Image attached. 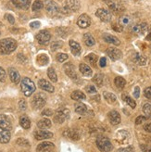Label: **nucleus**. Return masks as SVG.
I'll list each match as a JSON object with an SVG mask.
<instances>
[{
    "label": "nucleus",
    "mask_w": 151,
    "mask_h": 152,
    "mask_svg": "<svg viewBox=\"0 0 151 152\" xmlns=\"http://www.w3.org/2000/svg\"><path fill=\"white\" fill-rule=\"evenodd\" d=\"M17 48V42L12 38H5L0 40V54L9 55Z\"/></svg>",
    "instance_id": "nucleus-1"
},
{
    "label": "nucleus",
    "mask_w": 151,
    "mask_h": 152,
    "mask_svg": "<svg viewBox=\"0 0 151 152\" xmlns=\"http://www.w3.org/2000/svg\"><path fill=\"white\" fill-rule=\"evenodd\" d=\"M20 88H21L22 93L26 96H32V94L35 91V85L31 79L26 77L21 80Z\"/></svg>",
    "instance_id": "nucleus-2"
},
{
    "label": "nucleus",
    "mask_w": 151,
    "mask_h": 152,
    "mask_svg": "<svg viewBox=\"0 0 151 152\" xmlns=\"http://www.w3.org/2000/svg\"><path fill=\"white\" fill-rule=\"evenodd\" d=\"M96 143V147L98 148V149L102 152H109L113 148V146H112L110 140L108 137H106V136H103V135L98 136Z\"/></svg>",
    "instance_id": "nucleus-3"
},
{
    "label": "nucleus",
    "mask_w": 151,
    "mask_h": 152,
    "mask_svg": "<svg viewBox=\"0 0 151 152\" xmlns=\"http://www.w3.org/2000/svg\"><path fill=\"white\" fill-rule=\"evenodd\" d=\"M46 102H47V96L43 93H38L34 96V98L31 101V104L34 110H40L46 105Z\"/></svg>",
    "instance_id": "nucleus-4"
},
{
    "label": "nucleus",
    "mask_w": 151,
    "mask_h": 152,
    "mask_svg": "<svg viewBox=\"0 0 151 152\" xmlns=\"http://www.w3.org/2000/svg\"><path fill=\"white\" fill-rule=\"evenodd\" d=\"M69 118H70V110L67 109H60L57 111L54 117V121L56 124H62Z\"/></svg>",
    "instance_id": "nucleus-5"
},
{
    "label": "nucleus",
    "mask_w": 151,
    "mask_h": 152,
    "mask_svg": "<svg viewBox=\"0 0 151 152\" xmlns=\"http://www.w3.org/2000/svg\"><path fill=\"white\" fill-rule=\"evenodd\" d=\"M44 7H46L47 12L50 15V16H56L58 13V7L56 4L54 0H46L44 4Z\"/></svg>",
    "instance_id": "nucleus-6"
},
{
    "label": "nucleus",
    "mask_w": 151,
    "mask_h": 152,
    "mask_svg": "<svg viewBox=\"0 0 151 152\" xmlns=\"http://www.w3.org/2000/svg\"><path fill=\"white\" fill-rule=\"evenodd\" d=\"M80 3L78 0H67L65 6L62 7V11L65 13H69L71 11H76L79 10Z\"/></svg>",
    "instance_id": "nucleus-7"
},
{
    "label": "nucleus",
    "mask_w": 151,
    "mask_h": 152,
    "mask_svg": "<svg viewBox=\"0 0 151 152\" xmlns=\"http://www.w3.org/2000/svg\"><path fill=\"white\" fill-rule=\"evenodd\" d=\"M35 38L40 45H47L51 39V34L47 30H44V31H41L37 34Z\"/></svg>",
    "instance_id": "nucleus-8"
},
{
    "label": "nucleus",
    "mask_w": 151,
    "mask_h": 152,
    "mask_svg": "<svg viewBox=\"0 0 151 152\" xmlns=\"http://www.w3.org/2000/svg\"><path fill=\"white\" fill-rule=\"evenodd\" d=\"M147 30H148L147 23H146V22H141V23L133 25L131 29V31L133 34L143 35L147 32Z\"/></svg>",
    "instance_id": "nucleus-9"
},
{
    "label": "nucleus",
    "mask_w": 151,
    "mask_h": 152,
    "mask_svg": "<svg viewBox=\"0 0 151 152\" xmlns=\"http://www.w3.org/2000/svg\"><path fill=\"white\" fill-rule=\"evenodd\" d=\"M105 3L108 5V7H109V10L114 12L116 14H119V13H122L124 11V7L120 4V3H117V2H114V1H111V0H105Z\"/></svg>",
    "instance_id": "nucleus-10"
},
{
    "label": "nucleus",
    "mask_w": 151,
    "mask_h": 152,
    "mask_svg": "<svg viewBox=\"0 0 151 152\" xmlns=\"http://www.w3.org/2000/svg\"><path fill=\"white\" fill-rule=\"evenodd\" d=\"M96 17H98L102 21L104 22H109L111 20V13L110 11H109L108 10H105V9H98L96 12Z\"/></svg>",
    "instance_id": "nucleus-11"
},
{
    "label": "nucleus",
    "mask_w": 151,
    "mask_h": 152,
    "mask_svg": "<svg viewBox=\"0 0 151 152\" xmlns=\"http://www.w3.org/2000/svg\"><path fill=\"white\" fill-rule=\"evenodd\" d=\"M106 54H107L112 60H118L123 57V53L120 49L116 48H109L106 50Z\"/></svg>",
    "instance_id": "nucleus-12"
},
{
    "label": "nucleus",
    "mask_w": 151,
    "mask_h": 152,
    "mask_svg": "<svg viewBox=\"0 0 151 152\" xmlns=\"http://www.w3.org/2000/svg\"><path fill=\"white\" fill-rule=\"evenodd\" d=\"M130 139V134L125 130H120L117 132L115 140L118 141L120 144H126Z\"/></svg>",
    "instance_id": "nucleus-13"
},
{
    "label": "nucleus",
    "mask_w": 151,
    "mask_h": 152,
    "mask_svg": "<svg viewBox=\"0 0 151 152\" xmlns=\"http://www.w3.org/2000/svg\"><path fill=\"white\" fill-rule=\"evenodd\" d=\"M77 24L80 28L82 29H85L87 27L90 26L91 24V19L86 14H82L81 16L78 18V20H77Z\"/></svg>",
    "instance_id": "nucleus-14"
},
{
    "label": "nucleus",
    "mask_w": 151,
    "mask_h": 152,
    "mask_svg": "<svg viewBox=\"0 0 151 152\" xmlns=\"http://www.w3.org/2000/svg\"><path fill=\"white\" fill-rule=\"evenodd\" d=\"M63 69H64L66 74L69 76L70 78H71L73 80H76L78 78L77 73H76V72H75V67H74L73 64H71V63H66L63 66Z\"/></svg>",
    "instance_id": "nucleus-15"
},
{
    "label": "nucleus",
    "mask_w": 151,
    "mask_h": 152,
    "mask_svg": "<svg viewBox=\"0 0 151 152\" xmlns=\"http://www.w3.org/2000/svg\"><path fill=\"white\" fill-rule=\"evenodd\" d=\"M109 123L112 125H118L119 124H120V121H122V118H120V113L116 110H111L109 112Z\"/></svg>",
    "instance_id": "nucleus-16"
},
{
    "label": "nucleus",
    "mask_w": 151,
    "mask_h": 152,
    "mask_svg": "<svg viewBox=\"0 0 151 152\" xmlns=\"http://www.w3.org/2000/svg\"><path fill=\"white\" fill-rule=\"evenodd\" d=\"M12 124L9 118L4 114H0V128L5 129V130H10Z\"/></svg>",
    "instance_id": "nucleus-17"
},
{
    "label": "nucleus",
    "mask_w": 151,
    "mask_h": 152,
    "mask_svg": "<svg viewBox=\"0 0 151 152\" xmlns=\"http://www.w3.org/2000/svg\"><path fill=\"white\" fill-rule=\"evenodd\" d=\"M34 137L37 140H44V139H49L53 137V134L48 131H44V130H39L36 131L34 133Z\"/></svg>",
    "instance_id": "nucleus-18"
},
{
    "label": "nucleus",
    "mask_w": 151,
    "mask_h": 152,
    "mask_svg": "<svg viewBox=\"0 0 151 152\" xmlns=\"http://www.w3.org/2000/svg\"><path fill=\"white\" fill-rule=\"evenodd\" d=\"M12 4L20 10H28L31 5V0H10Z\"/></svg>",
    "instance_id": "nucleus-19"
},
{
    "label": "nucleus",
    "mask_w": 151,
    "mask_h": 152,
    "mask_svg": "<svg viewBox=\"0 0 151 152\" xmlns=\"http://www.w3.org/2000/svg\"><path fill=\"white\" fill-rule=\"evenodd\" d=\"M38 86L42 90L47 91V92H49V93H53L55 91L54 86H53L51 83H49V82H47L44 79H41L38 81Z\"/></svg>",
    "instance_id": "nucleus-20"
},
{
    "label": "nucleus",
    "mask_w": 151,
    "mask_h": 152,
    "mask_svg": "<svg viewBox=\"0 0 151 152\" xmlns=\"http://www.w3.org/2000/svg\"><path fill=\"white\" fill-rule=\"evenodd\" d=\"M9 78H10L12 83H20V75L16 69H14V68H9Z\"/></svg>",
    "instance_id": "nucleus-21"
},
{
    "label": "nucleus",
    "mask_w": 151,
    "mask_h": 152,
    "mask_svg": "<svg viewBox=\"0 0 151 152\" xmlns=\"http://www.w3.org/2000/svg\"><path fill=\"white\" fill-rule=\"evenodd\" d=\"M10 140V132L9 130H5V129L0 128V143L7 144Z\"/></svg>",
    "instance_id": "nucleus-22"
},
{
    "label": "nucleus",
    "mask_w": 151,
    "mask_h": 152,
    "mask_svg": "<svg viewBox=\"0 0 151 152\" xmlns=\"http://www.w3.org/2000/svg\"><path fill=\"white\" fill-rule=\"evenodd\" d=\"M103 39L105 42H107L109 44H112L114 45H119L120 44V41L114 35H111L109 34H103Z\"/></svg>",
    "instance_id": "nucleus-23"
},
{
    "label": "nucleus",
    "mask_w": 151,
    "mask_h": 152,
    "mask_svg": "<svg viewBox=\"0 0 151 152\" xmlns=\"http://www.w3.org/2000/svg\"><path fill=\"white\" fill-rule=\"evenodd\" d=\"M63 135L71 140H78L80 138V135L77 133V131L73 130V129H67V130L63 132Z\"/></svg>",
    "instance_id": "nucleus-24"
},
{
    "label": "nucleus",
    "mask_w": 151,
    "mask_h": 152,
    "mask_svg": "<svg viewBox=\"0 0 151 152\" xmlns=\"http://www.w3.org/2000/svg\"><path fill=\"white\" fill-rule=\"evenodd\" d=\"M69 44H70V48H71L72 54L74 56L80 55V53H81V45H80V44L77 43L76 41H73V40H71Z\"/></svg>",
    "instance_id": "nucleus-25"
},
{
    "label": "nucleus",
    "mask_w": 151,
    "mask_h": 152,
    "mask_svg": "<svg viewBox=\"0 0 151 152\" xmlns=\"http://www.w3.org/2000/svg\"><path fill=\"white\" fill-rule=\"evenodd\" d=\"M79 69H80V72H82V74L84 76H86V77H90V76H92V74H93L92 69L85 63L80 64Z\"/></svg>",
    "instance_id": "nucleus-26"
},
{
    "label": "nucleus",
    "mask_w": 151,
    "mask_h": 152,
    "mask_svg": "<svg viewBox=\"0 0 151 152\" xmlns=\"http://www.w3.org/2000/svg\"><path fill=\"white\" fill-rule=\"evenodd\" d=\"M132 23V18L128 15H123V16L120 17L119 19V24L122 26L123 28L130 26Z\"/></svg>",
    "instance_id": "nucleus-27"
},
{
    "label": "nucleus",
    "mask_w": 151,
    "mask_h": 152,
    "mask_svg": "<svg viewBox=\"0 0 151 152\" xmlns=\"http://www.w3.org/2000/svg\"><path fill=\"white\" fill-rule=\"evenodd\" d=\"M147 58L144 57L143 55H141V54H139V53H135L134 56H133V61L136 64L140 65V66L146 65L147 64Z\"/></svg>",
    "instance_id": "nucleus-28"
},
{
    "label": "nucleus",
    "mask_w": 151,
    "mask_h": 152,
    "mask_svg": "<svg viewBox=\"0 0 151 152\" xmlns=\"http://www.w3.org/2000/svg\"><path fill=\"white\" fill-rule=\"evenodd\" d=\"M55 146H54V144L51 143V142H43L41 144H39L38 147H37L36 150L37 152H43L44 150H47L49 148H54Z\"/></svg>",
    "instance_id": "nucleus-29"
},
{
    "label": "nucleus",
    "mask_w": 151,
    "mask_h": 152,
    "mask_svg": "<svg viewBox=\"0 0 151 152\" xmlns=\"http://www.w3.org/2000/svg\"><path fill=\"white\" fill-rule=\"evenodd\" d=\"M71 97L72 98L73 100H76V101H80V100H84L86 98L85 95L82 92V91H79V90H75L71 93Z\"/></svg>",
    "instance_id": "nucleus-30"
},
{
    "label": "nucleus",
    "mask_w": 151,
    "mask_h": 152,
    "mask_svg": "<svg viewBox=\"0 0 151 152\" xmlns=\"http://www.w3.org/2000/svg\"><path fill=\"white\" fill-rule=\"evenodd\" d=\"M51 125H52L51 121L48 120V119H41L38 123H37V126H38V128L42 129V130H44V129L50 128Z\"/></svg>",
    "instance_id": "nucleus-31"
},
{
    "label": "nucleus",
    "mask_w": 151,
    "mask_h": 152,
    "mask_svg": "<svg viewBox=\"0 0 151 152\" xmlns=\"http://www.w3.org/2000/svg\"><path fill=\"white\" fill-rule=\"evenodd\" d=\"M20 124L22 128L24 129H29L30 127H31V121H30V119L25 116V115H22L20 118Z\"/></svg>",
    "instance_id": "nucleus-32"
},
{
    "label": "nucleus",
    "mask_w": 151,
    "mask_h": 152,
    "mask_svg": "<svg viewBox=\"0 0 151 152\" xmlns=\"http://www.w3.org/2000/svg\"><path fill=\"white\" fill-rule=\"evenodd\" d=\"M84 40H85V43L87 47H93V45H95V44H96L95 38L92 36V34H90L88 33L84 35Z\"/></svg>",
    "instance_id": "nucleus-33"
},
{
    "label": "nucleus",
    "mask_w": 151,
    "mask_h": 152,
    "mask_svg": "<svg viewBox=\"0 0 151 152\" xmlns=\"http://www.w3.org/2000/svg\"><path fill=\"white\" fill-rule=\"evenodd\" d=\"M75 111L81 114V115H84L87 112V107L82 103H77L75 104Z\"/></svg>",
    "instance_id": "nucleus-34"
},
{
    "label": "nucleus",
    "mask_w": 151,
    "mask_h": 152,
    "mask_svg": "<svg viewBox=\"0 0 151 152\" xmlns=\"http://www.w3.org/2000/svg\"><path fill=\"white\" fill-rule=\"evenodd\" d=\"M103 96H104V98L106 99V101L109 102V103H110V104L116 102V100H117L116 96H115L114 94L110 93V92H104Z\"/></svg>",
    "instance_id": "nucleus-35"
},
{
    "label": "nucleus",
    "mask_w": 151,
    "mask_h": 152,
    "mask_svg": "<svg viewBox=\"0 0 151 152\" xmlns=\"http://www.w3.org/2000/svg\"><path fill=\"white\" fill-rule=\"evenodd\" d=\"M85 59L86 60L87 62H89L90 64H91L92 66H96V61H97V56L96 54H94V53H90L89 55H87Z\"/></svg>",
    "instance_id": "nucleus-36"
},
{
    "label": "nucleus",
    "mask_w": 151,
    "mask_h": 152,
    "mask_svg": "<svg viewBox=\"0 0 151 152\" xmlns=\"http://www.w3.org/2000/svg\"><path fill=\"white\" fill-rule=\"evenodd\" d=\"M49 61V58L46 54H40L38 57H37V62H38L39 65L41 66H44L47 65Z\"/></svg>",
    "instance_id": "nucleus-37"
},
{
    "label": "nucleus",
    "mask_w": 151,
    "mask_h": 152,
    "mask_svg": "<svg viewBox=\"0 0 151 152\" xmlns=\"http://www.w3.org/2000/svg\"><path fill=\"white\" fill-rule=\"evenodd\" d=\"M114 83H115V86H116L118 88L123 89V88L125 86V85H126V81H125L124 78L120 77V76H118V77H116V78L114 79Z\"/></svg>",
    "instance_id": "nucleus-38"
},
{
    "label": "nucleus",
    "mask_w": 151,
    "mask_h": 152,
    "mask_svg": "<svg viewBox=\"0 0 151 152\" xmlns=\"http://www.w3.org/2000/svg\"><path fill=\"white\" fill-rule=\"evenodd\" d=\"M103 80H104V75L101 74V73H97L94 76L93 78V82L96 83V85L98 86V87H101L102 85H103Z\"/></svg>",
    "instance_id": "nucleus-39"
},
{
    "label": "nucleus",
    "mask_w": 151,
    "mask_h": 152,
    "mask_svg": "<svg viewBox=\"0 0 151 152\" xmlns=\"http://www.w3.org/2000/svg\"><path fill=\"white\" fill-rule=\"evenodd\" d=\"M123 99L124 102H126V104L128 106H130L132 109H134L135 107H136V103H135V101L133 99V98H131L129 96L123 95Z\"/></svg>",
    "instance_id": "nucleus-40"
},
{
    "label": "nucleus",
    "mask_w": 151,
    "mask_h": 152,
    "mask_svg": "<svg viewBox=\"0 0 151 152\" xmlns=\"http://www.w3.org/2000/svg\"><path fill=\"white\" fill-rule=\"evenodd\" d=\"M47 75H48L49 79L52 82L56 83L58 81V76H57V73H56V72L54 70V68H52V67L49 68V69L47 70Z\"/></svg>",
    "instance_id": "nucleus-41"
},
{
    "label": "nucleus",
    "mask_w": 151,
    "mask_h": 152,
    "mask_svg": "<svg viewBox=\"0 0 151 152\" xmlns=\"http://www.w3.org/2000/svg\"><path fill=\"white\" fill-rule=\"evenodd\" d=\"M43 7H44V3L41 0H35L32 6V10L34 11H39L40 10L43 9Z\"/></svg>",
    "instance_id": "nucleus-42"
},
{
    "label": "nucleus",
    "mask_w": 151,
    "mask_h": 152,
    "mask_svg": "<svg viewBox=\"0 0 151 152\" xmlns=\"http://www.w3.org/2000/svg\"><path fill=\"white\" fill-rule=\"evenodd\" d=\"M143 112L145 113V116L147 118H149L151 116V104L146 103L143 107Z\"/></svg>",
    "instance_id": "nucleus-43"
},
{
    "label": "nucleus",
    "mask_w": 151,
    "mask_h": 152,
    "mask_svg": "<svg viewBox=\"0 0 151 152\" xmlns=\"http://www.w3.org/2000/svg\"><path fill=\"white\" fill-rule=\"evenodd\" d=\"M63 45V43L61 41H57V42H54L51 44V50L52 51H56L58 50V48H60Z\"/></svg>",
    "instance_id": "nucleus-44"
},
{
    "label": "nucleus",
    "mask_w": 151,
    "mask_h": 152,
    "mask_svg": "<svg viewBox=\"0 0 151 152\" xmlns=\"http://www.w3.org/2000/svg\"><path fill=\"white\" fill-rule=\"evenodd\" d=\"M16 143L18 144L19 146H21V147H30V143L28 140L24 139V138H18Z\"/></svg>",
    "instance_id": "nucleus-45"
},
{
    "label": "nucleus",
    "mask_w": 151,
    "mask_h": 152,
    "mask_svg": "<svg viewBox=\"0 0 151 152\" xmlns=\"http://www.w3.org/2000/svg\"><path fill=\"white\" fill-rule=\"evenodd\" d=\"M68 55L65 54V53H59V54H58L57 56V59H58V62H64L65 60L68 59Z\"/></svg>",
    "instance_id": "nucleus-46"
},
{
    "label": "nucleus",
    "mask_w": 151,
    "mask_h": 152,
    "mask_svg": "<svg viewBox=\"0 0 151 152\" xmlns=\"http://www.w3.org/2000/svg\"><path fill=\"white\" fill-rule=\"evenodd\" d=\"M147 117L146 116H138L136 119H135V124L136 125H139V124H143L144 123L145 121H147Z\"/></svg>",
    "instance_id": "nucleus-47"
},
{
    "label": "nucleus",
    "mask_w": 151,
    "mask_h": 152,
    "mask_svg": "<svg viewBox=\"0 0 151 152\" xmlns=\"http://www.w3.org/2000/svg\"><path fill=\"white\" fill-rule=\"evenodd\" d=\"M85 90H86V92L89 94H96V88L94 86H87Z\"/></svg>",
    "instance_id": "nucleus-48"
},
{
    "label": "nucleus",
    "mask_w": 151,
    "mask_h": 152,
    "mask_svg": "<svg viewBox=\"0 0 151 152\" xmlns=\"http://www.w3.org/2000/svg\"><path fill=\"white\" fill-rule=\"evenodd\" d=\"M133 151H134V148L132 146L126 147V148H120L118 150V152H133Z\"/></svg>",
    "instance_id": "nucleus-49"
},
{
    "label": "nucleus",
    "mask_w": 151,
    "mask_h": 152,
    "mask_svg": "<svg viewBox=\"0 0 151 152\" xmlns=\"http://www.w3.org/2000/svg\"><path fill=\"white\" fill-rule=\"evenodd\" d=\"M19 107H20V110H25L26 108H27L26 101H25L24 99H20V102H19Z\"/></svg>",
    "instance_id": "nucleus-50"
},
{
    "label": "nucleus",
    "mask_w": 151,
    "mask_h": 152,
    "mask_svg": "<svg viewBox=\"0 0 151 152\" xmlns=\"http://www.w3.org/2000/svg\"><path fill=\"white\" fill-rule=\"evenodd\" d=\"M6 81V72L3 68L0 67V82Z\"/></svg>",
    "instance_id": "nucleus-51"
},
{
    "label": "nucleus",
    "mask_w": 151,
    "mask_h": 152,
    "mask_svg": "<svg viewBox=\"0 0 151 152\" xmlns=\"http://www.w3.org/2000/svg\"><path fill=\"white\" fill-rule=\"evenodd\" d=\"M144 95H145V96L147 98H148V99H151V86H149V87L145 89Z\"/></svg>",
    "instance_id": "nucleus-52"
},
{
    "label": "nucleus",
    "mask_w": 151,
    "mask_h": 152,
    "mask_svg": "<svg viewBox=\"0 0 151 152\" xmlns=\"http://www.w3.org/2000/svg\"><path fill=\"white\" fill-rule=\"evenodd\" d=\"M112 29L114 30V31L118 32V33H122L123 30V28L120 26V24H113L112 25Z\"/></svg>",
    "instance_id": "nucleus-53"
},
{
    "label": "nucleus",
    "mask_w": 151,
    "mask_h": 152,
    "mask_svg": "<svg viewBox=\"0 0 151 152\" xmlns=\"http://www.w3.org/2000/svg\"><path fill=\"white\" fill-rule=\"evenodd\" d=\"M6 18H7V20H9V22L10 24H14L15 19H14V17L12 16L11 14H7V15H6Z\"/></svg>",
    "instance_id": "nucleus-54"
},
{
    "label": "nucleus",
    "mask_w": 151,
    "mask_h": 152,
    "mask_svg": "<svg viewBox=\"0 0 151 152\" xmlns=\"http://www.w3.org/2000/svg\"><path fill=\"white\" fill-rule=\"evenodd\" d=\"M30 26H31V28H33V29H37V28L40 27V22L39 21H33V22H31Z\"/></svg>",
    "instance_id": "nucleus-55"
},
{
    "label": "nucleus",
    "mask_w": 151,
    "mask_h": 152,
    "mask_svg": "<svg viewBox=\"0 0 151 152\" xmlns=\"http://www.w3.org/2000/svg\"><path fill=\"white\" fill-rule=\"evenodd\" d=\"M141 148L143 150V152H151V147L147 146V145H142Z\"/></svg>",
    "instance_id": "nucleus-56"
},
{
    "label": "nucleus",
    "mask_w": 151,
    "mask_h": 152,
    "mask_svg": "<svg viewBox=\"0 0 151 152\" xmlns=\"http://www.w3.org/2000/svg\"><path fill=\"white\" fill-rule=\"evenodd\" d=\"M42 115H44V116H51L53 115V111L51 110H44L43 112H42Z\"/></svg>",
    "instance_id": "nucleus-57"
},
{
    "label": "nucleus",
    "mask_w": 151,
    "mask_h": 152,
    "mask_svg": "<svg viewBox=\"0 0 151 152\" xmlns=\"http://www.w3.org/2000/svg\"><path fill=\"white\" fill-rule=\"evenodd\" d=\"M106 65H107V59H106V58H101L99 61V66L101 68H104Z\"/></svg>",
    "instance_id": "nucleus-58"
},
{
    "label": "nucleus",
    "mask_w": 151,
    "mask_h": 152,
    "mask_svg": "<svg viewBox=\"0 0 151 152\" xmlns=\"http://www.w3.org/2000/svg\"><path fill=\"white\" fill-rule=\"evenodd\" d=\"M139 95H140V88L138 86H136V87H135V89H134L133 96H134L135 98H138L139 97Z\"/></svg>",
    "instance_id": "nucleus-59"
},
{
    "label": "nucleus",
    "mask_w": 151,
    "mask_h": 152,
    "mask_svg": "<svg viewBox=\"0 0 151 152\" xmlns=\"http://www.w3.org/2000/svg\"><path fill=\"white\" fill-rule=\"evenodd\" d=\"M144 129H145V131L148 132V133H151V123L150 124H147L144 126Z\"/></svg>",
    "instance_id": "nucleus-60"
},
{
    "label": "nucleus",
    "mask_w": 151,
    "mask_h": 152,
    "mask_svg": "<svg viewBox=\"0 0 151 152\" xmlns=\"http://www.w3.org/2000/svg\"><path fill=\"white\" fill-rule=\"evenodd\" d=\"M18 58L20 60L21 62H25V61H26V58H25L23 55H22V54H19V55H18Z\"/></svg>",
    "instance_id": "nucleus-61"
},
{
    "label": "nucleus",
    "mask_w": 151,
    "mask_h": 152,
    "mask_svg": "<svg viewBox=\"0 0 151 152\" xmlns=\"http://www.w3.org/2000/svg\"><path fill=\"white\" fill-rule=\"evenodd\" d=\"M147 40H151V31L149 32L148 35L147 36Z\"/></svg>",
    "instance_id": "nucleus-62"
},
{
    "label": "nucleus",
    "mask_w": 151,
    "mask_h": 152,
    "mask_svg": "<svg viewBox=\"0 0 151 152\" xmlns=\"http://www.w3.org/2000/svg\"><path fill=\"white\" fill-rule=\"evenodd\" d=\"M43 152H52L50 149H47V150H44V151H43Z\"/></svg>",
    "instance_id": "nucleus-63"
},
{
    "label": "nucleus",
    "mask_w": 151,
    "mask_h": 152,
    "mask_svg": "<svg viewBox=\"0 0 151 152\" xmlns=\"http://www.w3.org/2000/svg\"><path fill=\"white\" fill-rule=\"evenodd\" d=\"M0 152H1V151H0Z\"/></svg>",
    "instance_id": "nucleus-64"
}]
</instances>
